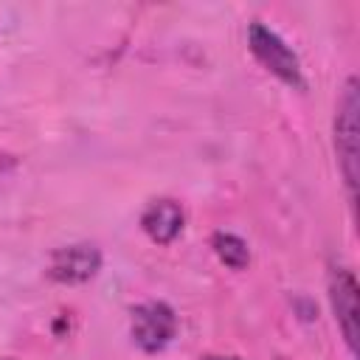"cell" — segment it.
Segmentation results:
<instances>
[{
    "label": "cell",
    "instance_id": "6da1fadb",
    "mask_svg": "<svg viewBox=\"0 0 360 360\" xmlns=\"http://www.w3.org/2000/svg\"><path fill=\"white\" fill-rule=\"evenodd\" d=\"M360 98H357V82L349 79L343 87V96L338 101V115H335V149H338V163L343 172V180L349 191L354 194L357 188V158H360Z\"/></svg>",
    "mask_w": 360,
    "mask_h": 360
},
{
    "label": "cell",
    "instance_id": "7a4b0ae2",
    "mask_svg": "<svg viewBox=\"0 0 360 360\" xmlns=\"http://www.w3.org/2000/svg\"><path fill=\"white\" fill-rule=\"evenodd\" d=\"M248 42H250L253 56H256L273 76H278L284 84H290V87H295V90H304L301 62H298V56L290 51V45H287L276 31H270V28L262 25V22H250V28H248Z\"/></svg>",
    "mask_w": 360,
    "mask_h": 360
},
{
    "label": "cell",
    "instance_id": "3957f363",
    "mask_svg": "<svg viewBox=\"0 0 360 360\" xmlns=\"http://www.w3.org/2000/svg\"><path fill=\"white\" fill-rule=\"evenodd\" d=\"M132 340L155 354L160 349H166L177 332V318H174V309L163 301H146L141 307L132 309Z\"/></svg>",
    "mask_w": 360,
    "mask_h": 360
},
{
    "label": "cell",
    "instance_id": "277c9868",
    "mask_svg": "<svg viewBox=\"0 0 360 360\" xmlns=\"http://www.w3.org/2000/svg\"><path fill=\"white\" fill-rule=\"evenodd\" d=\"M329 301L335 309V321L343 332V340L352 354H357L360 338V304H357V281L346 267H332L329 273Z\"/></svg>",
    "mask_w": 360,
    "mask_h": 360
},
{
    "label": "cell",
    "instance_id": "5b68a950",
    "mask_svg": "<svg viewBox=\"0 0 360 360\" xmlns=\"http://www.w3.org/2000/svg\"><path fill=\"white\" fill-rule=\"evenodd\" d=\"M101 267V253L96 245H70V248H59L51 256L48 273L53 281L62 284H82L87 278H93Z\"/></svg>",
    "mask_w": 360,
    "mask_h": 360
},
{
    "label": "cell",
    "instance_id": "8992f818",
    "mask_svg": "<svg viewBox=\"0 0 360 360\" xmlns=\"http://www.w3.org/2000/svg\"><path fill=\"white\" fill-rule=\"evenodd\" d=\"M141 228L146 231V236L158 245H169L180 231H183V208L177 200L160 197L152 200L146 205V211L141 214Z\"/></svg>",
    "mask_w": 360,
    "mask_h": 360
},
{
    "label": "cell",
    "instance_id": "52a82bcc",
    "mask_svg": "<svg viewBox=\"0 0 360 360\" xmlns=\"http://www.w3.org/2000/svg\"><path fill=\"white\" fill-rule=\"evenodd\" d=\"M211 245H214V253L219 256V262H222L225 267H231V270H245V267H248L250 250H248V245H245L239 236L219 231V233H214Z\"/></svg>",
    "mask_w": 360,
    "mask_h": 360
},
{
    "label": "cell",
    "instance_id": "ba28073f",
    "mask_svg": "<svg viewBox=\"0 0 360 360\" xmlns=\"http://www.w3.org/2000/svg\"><path fill=\"white\" fill-rule=\"evenodd\" d=\"M205 360H239V357H219V354H208Z\"/></svg>",
    "mask_w": 360,
    "mask_h": 360
}]
</instances>
